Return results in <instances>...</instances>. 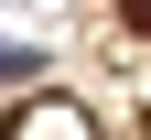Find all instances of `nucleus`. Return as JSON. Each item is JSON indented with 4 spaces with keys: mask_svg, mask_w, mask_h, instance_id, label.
Listing matches in <instances>:
<instances>
[{
    "mask_svg": "<svg viewBox=\"0 0 151 140\" xmlns=\"http://www.w3.org/2000/svg\"><path fill=\"white\" fill-rule=\"evenodd\" d=\"M11 140H97V129H86V108H65V97H32V118Z\"/></svg>",
    "mask_w": 151,
    "mask_h": 140,
    "instance_id": "1",
    "label": "nucleus"
},
{
    "mask_svg": "<svg viewBox=\"0 0 151 140\" xmlns=\"http://www.w3.org/2000/svg\"><path fill=\"white\" fill-rule=\"evenodd\" d=\"M129 22H151V0H129Z\"/></svg>",
    "mask_w": 151,
    "mask_h": 140,
    "instance_id": "2",
    "label": "nucleus"
}]
</instances>
